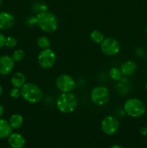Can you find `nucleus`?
I'll list each match as a JSON object with an SVG mask.
<instances>
[{
    "mask_svg": "<svg viewBox=\"0 0 147 148\" xmlns=\"http://www.w3.org/2000/svg\"><path fill=\"white\" fill-rule=\"evenodd\" d=\"M37 25L42 31L51 33L58 28L59 22L56 16L50 12H42L37 14Z\"/></svg>",
    "mask_w": 147,
    "mask_h": 148,
    "instance_id": "nucleus-1",
    "label": "nucleus"
},
{
    "mask_svg": "<svg viewBox=\"0 0 147 148\" xmlns=\"http://www.w3.org/2000/svg\"><path fill=\"white\" fill-rule=\"evenodd\" d=\"M78 101L76 95L71 92H62L56 100V108L63 114L72 113L77 106Z\"/></svg>",
    "mask_w": 147,
    "mask_h": 148,
    "instance_id": "nucleus-2",
    "label": "nucleus"
},
{
    "mask_svg": "<svg viewBox=\"0 0 147 148\" xmlns=\"http://www.w3.org/2000/svg\"><path fill=\"white\" fill-rule=\"evenodd\" d=\"M21 96L28 103H36L43 98V91L39 86L32 82H26L21 88Z\"/></svg>",
    "mask_w": 147,
    "mask_h": 148,
    "instance_id": "nucleus-3",
    "label": "nucleus"
},
{
    "mask_svg": "<svg viewBox=\"0 0 147 148\" xmlns=\"http://www.w3.org/2000/svg\"><path fill=\"white\" fill-rule=\"evenodd\" d=\"M123 109L125 114L132 118H139L146 113V105L141 100L135 98H129L125 102Z\"/></svg>",
    "mask_w": 147,
    "mask_h": 148,
    "instance_id": "nucleus-4",
    "label": "nucleus"
},
{
    "mask_svg": "<svg viewBox=\"0 0 147 148\" xmlns=\"http://www.w3.org/2000/svg\"><path fill=\"white\" fill-rule=\"evenodd\" d=\"M90 99L97 106H104L110 100V92L108 88L105 86H97L90 92Z\"/></svg>",
    "mask_w": 147,
    "mask_h": 148,
    "instance_id": "nucleus-5",
    "label": "nucleus"
},
{
    "mask_svg": "<svg viewBox=\"0 0 147 148\" xmlns=\"http://www.w3.org/2000/svg\"><path fill=\"white\" fill-rule=\"evenodd\" d=\"M37 62L40 67L43 69H50L56 62V54L53 49H43L37 56Z\"/></svg>",
    "mask_w": 147,
    "mask_h": 148,
    "instance_id": "nucleus-6",
    "label": "nucleus"
},
{
    "mask_svg": "<svg viewBox=\"0 0 147 148\" xmlns=\"http://www.w3.org/2000/svg\"><path fill=\"white\" fill-rule=\"evenodd\" d=\"M100 49L106 56H112L119 53L120 45L116 39L113 38H107L100 43Z\"/></svg>",
    "mask_w": 147,
    "mask_h": 148,
    "instance_id": "nucleus-7",
    "label": "nucleus"
},
{
    "mask_svg": "<svg viewBox=\"0 0 147 148\" xmlns=\"http://www.w3.org/2000/svg\"><path fill=\"white\" fill-rule=\"evenodd\" d=\"M56 88L62 92H69L76 88V82L70 75L62 74L56 78Z\"/></svg>",
    "mask_w": 147,
    "mask_h": 148,
    "instance_id": "nucleus-8",
    "label": "nucleus"
},
{
    "mask_svg": "<svg viewBox=\"0 0 147 148\" xmlns=\"http://www.w3.org/2000/svg\"><path fill=\"white\" fill-rule=\"evenodd\" d=\"M120 123L113 116H107L101 122V129L105 134L112 135L119 130Z\"/></svg>",
    "mask_w": 147,
    "mask_h": 148,
    "instance_id": "nucleus-9",
    "label": "nucleus"
},
{
    "mask_svg": "<svg viewBox=\"0 0 147 148\" xmlns=\"http://www.w3.org/2000/svg\"><path fill=\"white\" fill-rule=\"evenodd\" d=\"M14 67V61L12 56L4 55L0 57V75H7L13 70Z\"/></svg>",
    "mask_w": 147,
    "mask_h": 148,
    "instance_id": "nucleus-10",
    "label": "nucleus"
},
{
    "mask_svg": "<svg viewBox=\"0 0 147 148\" xmlns=\"http://www.w3.org/2000/svg\"><path fill=\"white\" fill-rule=\"evenodd\" d=\"M14 17L11 13L7 12H0V30H8L14 26Z\"/></svg>",
    "mask_w": 147,
    "mask_h": 148,
    "instance_id": "nucleus-11",
    "label": "nucleus"
},
{
    "mask_svg": "<svg viewBox=\"0 0 147 148\" xmlns=\"http://www.w3.org/2000/svg\"><path fill=\"white\" fill-rule=\"evenodd\" d=\"M8 144L12 148H22L25 145V139L19 133H12L8 137Z\"/></svg>",
    "mask_w": 147,
    "mask_h": 148,
    "instance_id": "nucleus-12",
    "label": "nucleus"
},
{
    "mask_svg": "<svg viewBox=\"0 0 147 148\" xmlns=\"http://www.w3.org/2000/svg\"><path fill=\"white\" fill-rule=\"evenodd\" d=\"M120 69L122 75H125V76H130V75H133L137 69V65L133 61H126L121 64Z\"/></svg>",
    "mask_w": 147,
    "mask_h": 148,
    "instance_id": "nucleus-13",
    "label": "nucleus"
},
{
    "mask_svg": "<svg viewBox=\"0 0 147 148\" xmlns=\"http://www.w3.org/2000/svg\"><path fill=\"white\" fill-rule=\"evenodd\" d=\"M25 82L26 77L22 72H15L11 77V84L14 88H21L26 83Z\"/></svg>",
    "mask_w": 147,
    "mask_h": 148,
    "instance_id": "nucleus-14",
    "label": "nucleus"
},
{
    "mask_svg": "<svg viewBox=\"0 0 147 148\" xmlns=\"http://www.w3.org/2000/svg\"><path fill=\"white\" fill-rule=\"evenodd\" d=\"M12 132V128L9 121L0 118V139L8 137Z\"/></svg>",
    "mask_w": 147,
    "mask_h": 148,
    "instance_id": "nucleus-15",
    "label": "nucleus"
},
{
    "mask_svg": "<svg viewBox=\"0 0 147 148\" xmlns=\"http://www.w3.org/2000/svg\"><path fill=\"white\" fill-rule=\"evenodd\" d=\"M10 126L12 130H17L20 129L22 126L23 124V117L22 115L19 114H14L10 116L9 120Z\"/></svg>",
    "mask_w": 147,
    "mask_h": 148,
    "instance_id": "nucleus-16",
    "label": "nucleus"
},
{
    "mask_svg": "<svg viewBox=\"0 0 147 148\" xmlns=\"http://www.w3.org/2000/svg\"><path fill=\"white\" fill-rule=\"evenodd\" d=\"M90 38L94 43H97V44H100L105 39V36L101 31L98 30H95L91 33Z\"/></svg>",
    "mask_w": 147,
    "mask_h": 148,
    "instance_id": "nucleus-17",
    "label": "nucleus"
},
{
    "mask_svg": "<svg viewBox=\"0 0 147 148\" xmlns=\"http://www.w3.org/2000/svg\"><path fill=\"white\" fill-rule=\"evenodd\" d=\"M37 45L42 49H48L50 46V40L47 36H40L37 39Z\"/></svg>",
    "mask_w": 147,
    "mask_h": 148,
    "instance_id": "nucleus-18",
    "label": "nucleus"
},
{
    "mask_svg": "<svg viewBox=\"0 0 147 148\" xmlns=\"http://www.w3.org/2000/svg\"><path fill=\"white\" fill-rule=\"evenodd\" d=\"M122 73L118 67H112L109 71V76L112 80L118 81L122 78Z\"/></svg>",
    "mask_w": 147,
    "mask_h": 148,
    "instance_id": "nucleus-19",
    "label": "nucleus"
},
{
    "mask_svg": "<svg viewBox=\"0 0 147 148\" xmlns=\"http://www.w3.org/2000/svg\"><path fill=\"white\" fill-rule=\"evenodd\" d=\"M24 56H25V53L22 49H17L13 52L12 58L14 61V62H19L24 59Z\"/></svg>",
    "mask_w": 147,
    "mask_h": 148,
    "instance_id": "nucleus-20",
    "label": "nucleus"
},
{
    "mask_svg": "<svg viewBox=\"0 0 147 148\" xmlns=\"http://www.w3.org/2000/svg\"><path fill=\"white\" fill-rule=\"evenodd\" d=\"M17 45V40L14 37L12 36H9L6 38L5 46L8 48H14Z\"/></svg>",
    "mask_w": 147,
    "mask_h": 148,
    "instance_id": "nucleus-21",
    "label": "nucleus"
},
{
    "mask_svg": "<svg viewBox=\"0 0 147 148\" xmlns=\"http://www.w3.org/2000/svg\"><path fill=\"white\" fill-rule=\"evenodd\" d=\"M10 97L12 98H20V97L21 96V91H20V88H13L12 89L10 90Z\"/></svg>",
    "mask_w": 147,
    "mask_h": 148,
    "instance_id": "nucleus-22",
    "label": "nucleus"
},
{
    "mask_svg": "<svg viewBox=\"0 0 147 148\" xmlns=\"http://www.w3.org/2000/svg\"><path fill=\"white\" fill-rule=\"evenodd\" d=\"M33 9L35 10V11L38 12H46L47 11L48 7L44 4H41V3H39V4H36L33 6Z\"/></svg>",
    "mask_w": 147,
    "mask_h": 148,
    "instance_id": "nucleus-23",
    "label": "nucleus"
},
{
    "mask_svg": "<svg viewBox=\"0 0 147 148\" xmlns=\"http://www.w3.org/2000/svg\"><path fill=\"white\" fill-rule=\"evenodd\" d=\"M26 23H27V25L28 26H32L33 25L37 24V19L35 17H30L29 18H27V21H26Z\"/></svg>",
    "mask_w": 147,
    "mask_h": 148,
    "instance_id": "nucleus-24",
    "label": "nucleus"
},
{
    "mask_svg": "<svg viewBox=\"0 0 147 148\" xmlns=\"http://www.w3.org/2000/svg\"><path fill=\"white\" fill-rule=\"evenodd\" d=\"M6 38H7L5 37L4 35L0 33V49H1V48H3L5 46Z\"/></svg>",
    "mask_w": 147,
    "mask_h": 148,
    "instance_id": "nucleus-25",
    "label": "nucleus"
},
{
    "mask_svg": "<svg viewBox=\"0 0 147 148\" xmlns=\"http://www.w3.org/2000/svg\"><path fill=\"white\" fill-rule=\"evenodd\" d=\"M139 132L142 136H146L147 135V127H141L139 130Z\"/></svg>",
    "mask_w": 147,
    "mask_h": 148,
    "instance_id": "nucleus-26",
    "label": "nucleus"
},
{
    "mask_svg": "<svg viewBox=\"0 0 147 148\" xmlns=\"http://www.w3.org/2000/svg\"><path fill=\"white\" fill-rule=\"evenodd\" d=\"M3 114H4V107L0 103V117L3 115Z\"/></svg>",
    "mask_w": 147,
    "mask_h": 148,
    "instance_id": "nucleus-27",
    "label": "nucleus"
},
{
    "mask_svg": "<svg viewBox=\"0 0 147 148\" xmlns=\"http://www.w3.org/2000/svg\"><path fill=\"white\" fill-rule=\"evenodd\" d=\"M109 148H123V147H122L121 146H120V145H115L111 146V147Z\"/></svg>",
    "mask_w": 147,
    "mask_h": 148,
    "instance_id": "nucleus-28",
    "label": "nucleus"
},
{
    "mask_svg": "<svg viewBox=\"0 0 147 148\" xmlns=\"http://www.w3.org/2000/svg\"><path fill=\"white\" fill-rule=\"evenodd\" d=\"M2 92H3L2 87H1V85H0V97H1V94H2Z\"/></svg>",
    "mask_w": 147,
    "mask_h": 148,
    "instance_id": "nucleus-29",
    "label": "nucleus"
},
{
    "mask_svg": "<svg viewBox=\"0 0 147 148\" xmlns=\"http://www.w3.org/2000/svg\"><path fill=\"white\" fill-rule=\"evenodd\" d=\"M145 88H146V90H147V82H146V85H145Z\"/></svg>",
    "mask_w": 147,
    "mask_h": 148,
    "instance_id": "nucleus-30",
    "label": "nucleus"
},
{
    "mask_svg": "<svg viewBox=\"0 0 147 148\" xmlns=\"http://www.w3.org/2000/svg\"><path fill=\"white\" fill-rule=\"evenodd\" d=\"M146 34H147V25H146Z\"/></svg>",
    "mask_w": 147,
    "mask_h": 148,
    "instance_id": "nucleus-31",
    "label": "nucleus"
},
{
    "mask_svg": "<svg viewBox=\"0 0 147 148\" xmlns=\"http://www.w3.org/2000/svg\"><path fill=\"white\" fill-rule=\"evenodd\" d=\"M1 4V0H0V4Z\"/></svg>",
    "mask_w": 147,
    "mask_h": 148,
    "instance_id": "nucleus-32",
    "label": "nucleus"
},
{
    "mask_svg": "<svg viewBox=\"0 0 147 148\" xmlns=\"http://www.w3.org/2000/svg\"><path fill=\"white\" fill-rule=\"evenodd\" d=\"M146 46H147V42H146Z\"/></svg>",
    "mask_w": 147,
    "mask_h": 148,
    "instance_id": "nucleus-33",
    "label": "nucleus"
}]
</instances>
